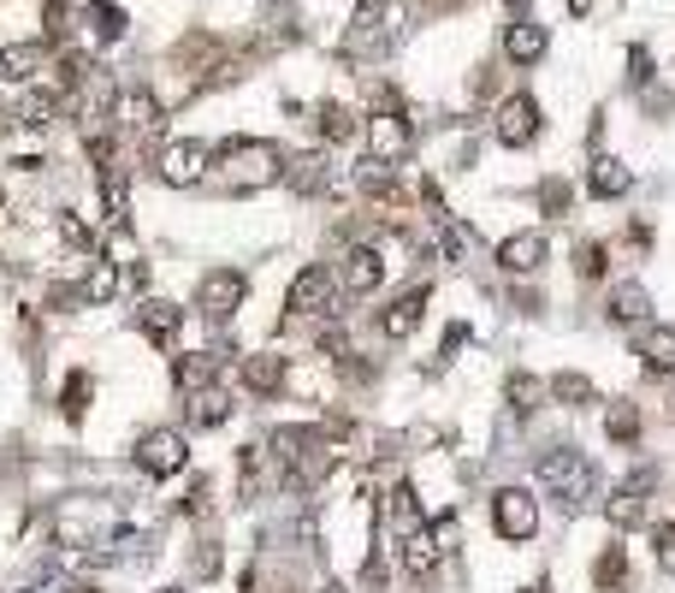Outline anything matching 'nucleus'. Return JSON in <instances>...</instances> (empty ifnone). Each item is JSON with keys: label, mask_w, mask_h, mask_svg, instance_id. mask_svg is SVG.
I'll list each match as a JSON object with an SVG mask.
<instances>
[{"label": "nucleus", "mask_w": 675, "mask_h": 593, "mask_svg": "<svg viewBox=\"0 0 675 593\" xmlns=\"http://www.w3.org/2000/svg\"><path fill=\"white\" fill-rule=\"evenodd\" d=\"M504 398H510V410H516V415H534L551 392H546V380H539V374H510V380H504Z\"/></svg>", "instance_id": "29"}, {"label": "nucleus", "mask_w": 675, "mask_h": 593, "mask_svg": "<svg viewBox=\"0 0 675 593\" xmlns=\"http://www.w3.org/2000/svg\"><path fill=\"white\" fill-rule=\"evenodd\" d=\"M622 582H628V552L622 546H605L598 563H593V593H616Z\"/></svg>", "instance_id": "31"}, {"label": "nucleus", "mask_w": 675, "mask_h": 593, "mask_svg": "<svg viewBox=\"0 0 675 593\" xmlns=\"http://www.w3.org/2000/svg\"><path fill=\"white\" fill-rule=\"evenodd\" d=\"M546 392H551V403H569V410H586V403H598V386L586 380V374H551Z\"/></svg>", "instance_id": "28"}, {"label": "nucleus", "mask_w": 675, "mask_h": 593, "mask_svg": "<svg viewBox=\"0 0 675 593\" xmlns=\"http://www.w3.org/2000/svg\"><path fill=\"white\" fill-rule=\"evenodd\" d=\"M243 386L255 398H278V392H285V356H273V351L243 356Z\"/></svg>", "instance_id": "21"}, {"label": "nucleus", "mask_w": 675, "mask_h": 593, "mask_svg": "<svg viewBox=\"0 0 675 593\" xmlns=\"http://www.w3.org/2000/svg\"><path fill=\"white\" fill-rule=\"evenodd\" d=\"M522 593H551V588H522Z\"/></svg>", "instance_id": "50"}, {"label": "nucleus", "mask_w": 675, "mask_h": 593, "mask_svg": "<svg viewBox=\"0 0 675 593\" xmlns=\"http://www.w3.org/2000/svg\"><path fill=\"white\" fill-rule=\"evenodd\" d=\"M421 315H427V285H409L403 297H391L386 309H379V332H386V339H409V332L421 327Z\"/></svg>", "instance_id": "14"}, {"label": "nucleus", "mask_w": 675, "mask_h": 593, "mask_svg": "<svg viewBox=\"0 0 675 593\" xmlns=\"http://www.w3.org/2000/svg\"><path fill=\"white\" fill-rule=\"evenodd\" d=\"M462 0H427V12H457Z\"/></svg>", "instance_id": "47"}, {"label": "nucleus", "mask_w": 675, "mask_h": 593, "mask_svg": "<svg viewBox=\"0 0 675 593\" xmlns=\"http://www.w3.org/2000/svg\"><path fill=\"white\" fill-rule=\"evenodd\" d=\"M628 191H634V172L616 161V155H593V167H586V196L616 202V196H628Z\"/></svg>", "instance_id": "18"}, {"label": "nucleus", "mask_w": 675, "mask_h": 593, "mask_svg": "<svg viewBox=\"0 0 675 593\" xmlns=\"http://www.w3.org/2000/svg\"><path fill=\"white\" fill-rule=\"evenodd\" d=\"M605 315H610L616 327H640L645 315H652V297H645V285H634V280H628V285H616V292H610Z\"/></svg>", "instance_id": "25"}, {"label": "nucleus", "mask_w": 675, "mask_h": 593, "mask_svg": "<svg viewBox=\"0 0 675 593\" xmlns=\"http://www.w3.org/2000/svg\"><path fill=\"white\" fill-rule=\"evenodd\" d=\"M285 309H290V321H332V315H338V273L320 267V262H308L297 280H290Z\"/></svg>", "instance_id": "4"}, {"label": "nucleus", "mask_w": 675, "mask_h": 593, "mask_svg": "<svg viewBox=\"0 0 675 593\" xmlns=\"http://www.w3.org/2000/svg\"><path fill=\"white\" fill-rule=\"evenodd\" d=\"M386 523H391V534H398V540L427 523V516H421V499H415V487H409V481H398V487L386 493Z\"/></svg>", "instance_id": "24"}, {"label": "nucleus", "mask_w": 675, "mask_h": 593, "mask_svg": "<svg viewBox=\"0 0 675 593\" xmlns=\"http://www.w3.org/2000/svg\"><path fill=\"white\" fill-rule=\"evenodd\" d=\"M386 42H391L386 7H379V0H362V12L350 19V54H356V60H374V54H386Z\"/></svg>", "instance_id": "11"}, {"label": "nucleus", "mask_w": 675, "mask_h": 593, "mask_svg": "<svg viewBox=\"0 0 675 593\" xmlns=\"http://www.w3.org/2000/svg\"><path fill=\"white\" fill-rule=\"evenodd\" d=\"M320 137H327V142H350V137H356V113L338 107V101H327V107H320Z\"/></svg>", "instance_id": "34"}, {"label": "nucleus", "mask_w": 675, "mask_h": 593, "mask_svg": "<svg viewBox=\"0 0 675 593\" xmlns=\"http://www.w3.org/2000/svg\"><path fill=\"white\" fill-rule=\"evenodd\" d=\"M12 119H19V125H48L54 119V95L48 90H24L19 107H12Z\"/></svg>", "instance_id": "35"}, {"label": "nucleus", "mask_w": 675, "mask_h": 593, "mask_svg": "<svg viewBox=\"0 0 675 593\" xmlns=\"http://www.w3.org/2000/svg\"><path fill=\"white\" fill-rule=\"evenodd\" d=\"M645 374H675V327H640L634 339Z\"/></svg>", "instance_id": "22"}, {"label": "nucleus", "mask_w": 675, "mask_h": 593, "mask_svg": "<svg viewBox=\"0 0 675 593\" xmlns=\"http://www.w3.org/2000/svg\"><path fill=\"white\" fill-rule=\"evenodd\" d=\"M379 280H386L379 250H374V243H350V250H344V285L356 297H368V292H379Z\"/></svg>", "instance_id": "19"}, {"label": "nucleus", "mask_w": 675, "mask_h": 593, "mask_svg": "<svg viewBox=\"0 0 675 593\" xmlns=\"http://www.w3.org/2000/svg\"><path fill=\"white\" fill-rule=\"evenodd\" d=\"M190 422H196V427H226V422H231V398L219 392V386H202V392H190Z\"/></svg>", "instance_id": "27"}, {"label": "nucleus", "mask_w": 675, "mask_h": 593, "mask_svg": "<svg viewBox=\"0 0 675 593\" xmlns=\"http://www.w3.org/2000/svg\"><path fill=\"white\" fill-rule=\"evenodd\" d=\"M640 433H645L640 403H610V410H605V440L610 445H640Z\"/></svg>", "instance_id": "26"}, {"label": "nucleus", "mask_w": 675, "mask_h": 593, "mask_svg": "<svg viewBox=\"0 0 675 593\" xmlns=\"http://www.w3.org/2000/svg\"><path fill=\"white\" fill-rule=\"evenodd\" d=\"M652 481H657L652 469H634V475H628V481L605 499L610 528H640V523H645V504H652Z\"/></svg>", "instance_id": "9"}, {"label": "nucleus", "mask_w": 675, "mask_h": 593, "mask_svg": "<svg viewBox=\"0 0 675 593\" xmlns=\"http://www.w3.org/2000/svg\"><path fill=\"white\" fill-rule=\"evenodd\" d=\"M546 262H551L546 231H516V238L497 243V267H504V273H539Z\"/></svg>", "instance_id": "13"}, {"label": "nucleus", "mask_w": 675, "mask_h": 593, "mask_svg": "<svg viewBox=\"0 0 675 593\" xmlns=\"http://www.w3.org/2000/svg\"><path fill=\"white\" fill-rule=\"evenodd\" d=\"M492 132L504 149H527V142L539 137V101L534 95H504L492 113Z\"/></svg>", "instance_id": "8"}, {"label": "nucleus", "mask_w": 675, "mask_h": 593, "mask_svg": "<svg viewBox=\"0 0 675 593\" xmlns=\"http://www.w3.org/2000/svg\"><path fill=\"white\" fill-rule=\"evenodd\" d=\"M130 457H137V469L149 475V481H167V475H184L190 469V440H184L179 427H149Z\"/></svg>", "instance_id": "5"}, {"label": "nucleus", "mask_w": 675, "mask_h": 593, "mask_svg": "<svg viewBox=\"0 0 675 593\" xmlns=\"http://www.w3.org/2000/svg\"><path fill=\"white\" fill-rule=\"evenodd\" d=\"M492 528L504 534L510 546H527L539 534V499L527 487H497L492 493Z\"/></svg>", "instance_id": "7"}, {"label": "nucleus", "mask_w": 675, "mask_h": 593, "mask_svg": "<svg viewBox=\"0 0 675 593\" xmlns=\"http://www.w3.org/2000/svg\"><path fill=\"white\" fill-rule=\"evenodd\" d=\"M208 179H214L219 196L285 184V149H278V142H255V137H231V142H219V149H214Z\"/></svg>", "instance_id": "1"}, {"label": "nucleus", "mask_w": 675, "mask_h": 593, "mask_svg": "<svg viewBox=\"0 0 675 593\" xmlns=\"http://www.w3.org/2000/svg\"><path fill=\"white\" fill-rule=\"evenodd\" d=\"M172 386L190 398V392H202V386H219V356L214 351H184L179 363H172Z\"/></svg>", "instance_id": "20"}, {"label": "nucleus", "mask_w": 675, "mask_h": 593, "mask_svg": "<svg viewBox=\"0 0 675 593\" xmlns=\"http://www.w3.org/2000/svg\"><path fill=\"white\" fill-rule=\"evenodd\" d=\"M137 327H142V339L155 344V351H167L172 339H179V327H184V309L179 303H160V297H149L137 309Z\"/></svg>", "instance_id": "17"}, {"label": "nucleus", "mask_w": 675, "mask_h": 593, "mask_svg": "<svg viewBox=\"0 0 675 593\" xmlns=\"http://www.w3.org/2000/svg\"><path fill=\"white\" fill-rule=\"evenodd\" d=\"M160 119V95L155 90H119L113 95V132H149Z\"/></svg>", "instance_id": "16"}, {"label": "nucleus", "mask_w": 675, "mask_h": 593, "mask_svg": "<svg viewBox=\"0 0 675 593\" xmlns=\"http://www.w3.org/2000/svg\"><path fill=\"white\" fill-rule=\"evenodd\" d=\"M438 552H445V546L433 540V528H427V523L398 540V563H403L409 582H433V575H438Z\"/></svg>", "instance_id": "12"}, {"label": "nucleus", "mask_w": 675, "mask_h": 593, "mask_svg": "<svg viewBox=\"0 0 675 593\" xmlns=\"http://www.w3.org/2000/svg\"><path fill=\"white\" fill-rule=\"evenodd\" d=\"M657 570H670V575H675V523L657 528Z\"/></svg>", "instance_id": "41"}, {"label": "nucleus", "mask_w": 675, "mask_h": 593, "mask_svg": "<svg viewBox=\"0 0 675 593\" xmlns=\"http://www.w3.org/2000/svg\"><path fill=\"white\" fill-rule=\"evenodd\" d=\"M628 66H634V83H645V78H652V54H645V48H634V54H628Z\"/></svg>", "instance_id": "43"}, {"label": "nucleus", "mask_w": 675, "mask_h": 593, "mask_svg": "<svg viewBox=\"0 0 675 593\" xmlns=\"http://www.w3.org/2000/svg\"><path fill=\"white\" fill-rule=\"evenodd\" d=\"M546 48H551V36H546V24H534V19H516L504 31V60L510 66H539Z\"/></svg>", "instance_id": "15"}, {"label": "nucleus", "mask_w": 675, "mask_h": 593, "mask_svg": "<svg viewBox=\"0 0 675 593\" xmlns=\"http://www.w3.org/2000/svg\"><path fill=\"white\" fill-rule=\"evenodd\" d=\"M149 161H155V179H160V184H172V191H190V184L208 179L214 149H208L202 137H172V142H160V149H149Z\"/></svg>", "instance_id": "3"}, {"label": "nucleus", "mask_w": 675, "mask_h": 593, "mask_svg": "<svg viewBox=\"0 0 675 593\" xmlns=\"http://www.w3.org/2000/svg\"><path fill=\"white\" fill-rule=\"evenodd\" d=\"M462 339H468V327H450V332H445V344H438V351H445V356H450V351H462Z\"/></svg>", "instance_id": "45"}, {"label": "nucleus", "mask_w": 675, "mask_h": 593, "mask_svg": "<svg viewBox=\"0 0 675 593\" xmlns=\"http://www.w3.org/2000/svg\"><path fill=\"white\" fill-rule=\"evenodd\" d=\"M415 142V125H409V113L398 107V113H374L368 119V161H379V167H391L398 155Z\"/></svg>", "instance_id": "10"}, {"label": "nucleus", "mask_w": 675, "mask_h": 593, "mask_svg": "<svg viewBox=\"0 0 675 593\" xmlns=\"http://www.w3.org/2000/svg\"><path fill=\"white\" fill-rule=\"evenodd\" d=\"M90 31H95L101 42H119V36H125V7H107V0H95V7H90Z\"/></svg>", "instance_id": "36"}, {"label": "nucleus", "mask_w": 675, "mask_h": 593, "mask_svg": "<svg viewBox=\"0 0 675 593\" xmlns=\"http://www.w3.org/2000/svg\"><path fill=\"white\" fill-rule=\"evenodd\" d=\"M90 392H95L90 368H71V374H66V386H60V410L71 415V422H83V410H90Z\"/></svg>", "instance_id": "32"}, {"label": "nucleus", "mask_w": 675, "mask_h": 593, "mask_svg": "<svg viewBox=\"0 0 675 593\" xmlns=\"http://www.w3.org/2000/svg\"><path fill=\"white\" fill-rule=\"evenodd\" d=\"M516 309L522 315H539V309H546V297H539V292H516Z\"/></svg>", "instance_id": "44"}, {"label": "nucleus", "mask_w": 675, "mask_h": 593, "mask_svg": "<svg viewBox=\"0 0 675 593\" xmlns=\"http://www.w3.org/2000/svg\"><path fill=\"white\" fill-rule=\"evenodd\" d=\"M113 297H119V267L107 262L90 285H83V303H113Z\"/></svg>", "instance_id": "38"}, {"label": "nucleus", "mask_w": 675, "mask_h": 593, "mask_svg": "<svg viewBox=\"0 0 675 593\" xmlns=\"http://www.w3.org/2000/svg\"><path fill=\"white\" fill-rule=\"evenodd\" d=\"M534 475H539V487H546L557 504H586V499H593V487H598L593 457L575 452V445H551V452H539Z\"/></svg>", "instance_id": "2"}, {"label": "nucleus", "mask_w": 675, "mask_h": 593, "mask_svg": "<svg viewBox=\"0 0 675 593\" xmlns=\"http://www.w3.org/2000/svg\"><path fill=\"white\" fill-rule=\"evenodd\" d=\"M66 36V0H48V42Z\"/></svg>", "instance_id": "42"}, {"label": "nucleus", "mask_w": 675, "mask_h": 593, "mask_svg": "<svg viewBox=\"0 0 675 593\" xmlns=\"http://www.w3.org/2000/svg\"><path fill=\"white\" fill-rule=\"evenodd\" d=\"M320 593H344V588H338V582H327V588H320Z\"/></svg>", "instance_id": "49"}, {"label": "nucleus", "mask_w": 675, "mask_h": 593, "mask_svg": "<svg viewBox=\"0 0 675 593\" xmlns=\"http://www.w3.org/2000/svg\"><path fill=\"white\" fill-rule=\"evenodd\" d=\"M285 184L297 196H314L327 184V155H302V161H285Z\"/></svg>", "instance_id": "30"}, {"label": "nucleus", "mask_w": 675, "mask_h": 593, "mask_svg": "<svg viewBox=\"0 0 675 593\" xmlns=\"http://www.w3.org/2000/svg\"><path fill=\"white\" fill-rule=\"evenodd\" d=\"M48 593H101V588H90V582H54Z\"/></svg>", "instance_id": "46"}, {"label": "nucleus", "mask_w": 675, "mask_h": 593, "mask_svg": "<svg viewBox=\"0 0 675 593\" xmlns=\"http://www.w3.org/2000/svg\"><path fill=\"white\" fill-rule=\"evenodd\" d=\"M60 238L71 243V250H90V243H95V238H90V226H83L78 214H66V220H60Z\"/></svg>", "instance_id": "40"}, {"label": "nucleus", "mask_w": 675, "mask_h": 593, "mask_svg": "<svg viewBox=\"0 0 675 593\" xmlns=\"http://www.w3.org/2000/svg\"><path fill=\"white\" fill-rule=\"evenodd\" d=\"M243 292H249V280L238 267H214V273H202V285H196V315L208 327H226L231 315L243 309Z\"/></svg>", "instance_id": "6"}, {"label": "nucleus", "mask_w": 675, "mask_h": 593, "mask_svg": "<svg viewBox=\"0 0 675 593\" xmlns=\"http://www.w3.org/2000/svg\"><path fill=\"white\" fill-rule=\"evenodd\" d=\"M167 593H184V588H167Z\"/></svg>", "instance_id": "51"}, {"label": "nucleus", "mask_w": 675, "mask_h": 593, "mask_svg": "<svg viewBox=\"0 0 675 593\" xmlns=\"http://www.w3.org/2000/svg\"><path fill=\"white\" fill-rule=\"evenodd\" d=\"M569 7H575V12H586V7H593V0H569Z\"/></svg>", "instance_id": "48"}, {"label": "nucleus", "mask_w": 675, "mask_h": 593, "mask_svg": "<svg viewBox=\"0 0 675 593\" xmlns=\"http://www.w3.org/2000/svg\"><path fill=\"white\" fill-rule=\"evenodd\" d=\"M575 273H581V280H605V273H610V250L598 238H581L575 243Z\"/></svg>", "instance_id": "33"}, {"label": "nucleus", "mask_w": 675, "mask_h": 593, "mask_svg": "<svg viewBox=\"0 0 675 593\" xmlns=\"http://www.w3.org/2000/svg\"><path fill=\"white\" fill-rule=\"evenodd\" d=\"M42 60H48V48L42 42H12V48H0V78L7 83H31Z\"/></svg>", "instance_id": "23"}, {"label": "nucleus", "mask_w": 675, "mask_h": 593, "mask_svg": "<svg viewBox=\"0 0 675 593\" xmlns=\"http://www.w3.org/2000/svg\"><path fill=\"white\" fill-rule=\"evenodd\" d=\"M569 202H575V191H569L563 179H546V184H539V208H546V220H563Z\"/></svg>", "instance_id": "37"}, {"label": "nucleus", "mask_w": 675, "mask_h": 593, "mask_svg": "<svg viewBox=\"0 0 675 593\" xmlns=\"http://www.w3.org/2000/svg\"><path fill=\"white\" fill-rule=\"evenodd\" d=\"M338 368H344V380L350 386H374V363H368V356H356V351H344V356H338Z\"/></svg>", "instance_id": "39"}]
</instances>
